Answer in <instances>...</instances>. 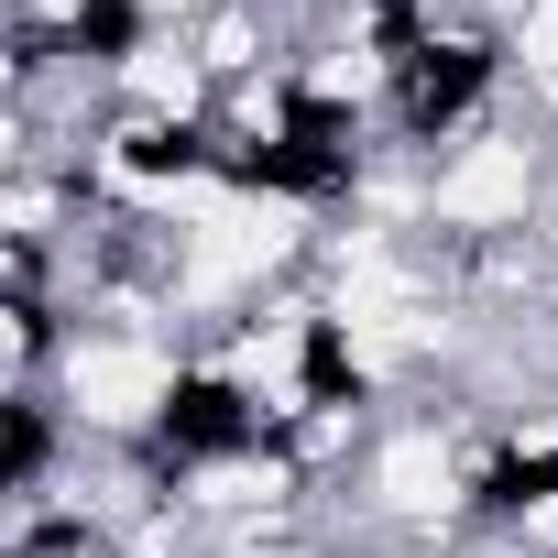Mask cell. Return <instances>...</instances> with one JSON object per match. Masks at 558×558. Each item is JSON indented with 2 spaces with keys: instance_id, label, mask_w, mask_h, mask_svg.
<instances>
[{
  "instance_id": "obj_1",
  "label": "cell",
  "mask_w": 558,
  "mask_h": 558,
  "mask_svg": "<svg viewBox=\"0 0 558 558\" xmlns=\"http://www.w3.org/2000/svg\"><path fill=\"white\" fill-rule=\"evenodd\" d=\"M77 405L88 416H110V427H132V416H154L165 405V351H143V340H99V351H77Z\"/></svg>"
},
{
  "instance_id": "obj_2",
  "label": "cell",
  "mask_w": 558,
  "mask_h": 558,
  "mask_svg": "<svg viewBox=\"0 0 558 558\" xmlns=\"http://www.w3.org/2000/svg\"><path fill=\"white\" fill-rule=\"evenodd\" d=\"M286 241H296V208H241V197H219V208H208V241H197V286H230V274L274 263Z\"/></svg>"
},
{
  "instance_id": "obj_3",
  "label": "cell",
  "mask_w": 558,
  "mask_h": 558,
  "mask_svg": "<svg viewBox=\"0 0 558 558\" xmlns=\"http://www.w3.org/2000/svg\"><path fill=\"white\" fill-rule=\"evenodd\" d=\"M438 208H449V219H514V208H525V143H482V154H460L449 186H438Z\"/></svg>"
},
{
  "instance_id": "obj_4",
  "label": "cell",
  "mask_w": 558,
  "mask_h": 558,
  "mask_svg": "<svg viewBox=\"0 0 558 558\" xmlns=\"http://www.w3.org/2000/svg\"><path fill=\"white\" fill-rule=\"evenodd\" d=\"M384 493H395V504H438V493H449V449H427V438H405V449L384 460Z\"/></svg>"
},
{
  "instance_id": "obj_5",
  "label": "cell",
  "mask_w": 558,
  "mask_h": 558,
  "mask_svg": "<svg viewBox=\"0 0 558 558\" xmlns=\"http://www.w3.org/2000/svg\"><path fill=\"white\" fill-rule=\"evenodd\" d=\"M132 88H143V99H175V110H186V99H197V66H186V56H143V66H132Z\"/></svg>"
},
{
  "instance_id": "obj_6",
  "label": "cell",
  "mask_w": 558,
  "mask_h": 558,
  "mask_svg": "<svg viewBox=\"0 0 558 558\" xmlns=\"http://www.w3.org/2000/svg\"><path fill=\"white\" fill-rule=\"evenodd\" d=\"M208 493L219 504H252V493H274V471H208Z\"/></svg>"
},
{
  "instance_id": "obj_7",
  "label": "cell",
  "mask_w": 558,
  "mask_h": 558,
  "mask_svg": "<svg viewBox=\"0 0 558 558\" xmlns=\"http://www.w3.org/2000/svg\"><path fill=\"white\" fill-rule=\"evenodd\" d=\"M525 56H536V66H558V0H547V12L525 23Z\"/></svg>"
}]
</instances>
